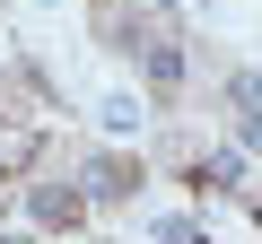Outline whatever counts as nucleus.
Instances as JSON below:
<instances>
[{"mask_svg":"<svg viewBox=\"0 0 262 244\" xmlns=\"http://www.w3.org/2000/svg\"><path fill=\"white\" fill-rule=\"evenodd\" d=\"M88 192H96V201H122V192H140V166H122V157H96V166H88Z\"/></svg>","mask_w":262,"mask_h":244,"instance_id":"obj_1","label":"nucleus"},{"mask_svg":"<svg viewBox=\"0 0 262 244\" xmlns=\"http://www.w3.org/2000/svg\"><path fill=\"white\" fill-rule=\"evenodd\" d=\"M79 209H88L79 192H53V183L35 192V218H44V227H79Z\"/></svg>","mask_w":262,"mask_h":244,"instance_id":"obj_2","label":"nucleus"},{"mask_svg":"<svg viewBox=\"0 0 262 244\" xmlns=\"http://www.w3.org/2000/svg\"><path fill=\"white\" fill-rule=\"evenodd\" d=\"M236 175H245V157H236V149H210V157H201V183H210V192H227Z\"/></svg>","mask_w":262,"mask_h":244,"instance_id":"obj_3","label":"nucleus"}]
</instances>
